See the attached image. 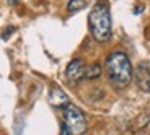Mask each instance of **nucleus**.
Here are the masks:
<instances>
[{
  "instance_id": "1",
  "label": "nucleus",
  "mask_w": 150,
  "mask_h": 135,
  "mask_svg": "<svg viewBox=\"0 0 150 135\" xmlns=\"http://www.w3.org/2000/svg\"><path fill=\"white\" fill-rule=\"evenodd\" d=\"M106 73H108V78L112 83V86L122 90L129 86L134 77V68H132L129 57L124 52H112L106 59Z\"/></svg>"
},
{
  "instance_id": "2",
  "label": "nucleus",
  "mask_w": 150,
  "mask_h": 135,
  "mask_svg": "<svg viewBox=\"0 0 150 135\" xmlns=\"http://www.w3.org/2000/svg\"><path fill=\"white\" fill-rule=\"evenodd\" d=\"M91 36L98 42H106L111 36V13L105 4H98L88 15Z\"/></svg>"
},
{
  "instance_id": "3",
  "label": "nucleus",
  "mask_w": 150,
  "mask_h": 135,
  "mask_svg": "<svg viewBox=\"0 0 150 135\" xmlns=\"http://www.w3.org/2000/svg\"><path fill=\"white\" fill-rule=\"evenodd\" d=\"M85 130H86L85 114L77 106L67 103L64 106V125H62V132L64 134L79 135V134H83Z\"/></svg>"
},
{
  "instance_id": "4",
  "label": "nucleus",
  "mask_w": 150,
  "mask_h": 135,
  "mask_svg": "<svg viewBox=\"0 0 150 135\" xmlns=\"http://www.w3.org/2000/svg\"><path fill=\"white\" fill-rule=\"evenodd\" d=\"M134 78L137 86L145 93H150V65L149 64H139L134 72Z\"/></svg>"
},
{
  "instance_id": "5",
  "label": "nucleus",
  "mask_w": 150,
  "mask_h": 135,
  "mask_svg": "<svg viewBox=\"0 0 150 135\" xmlns=\"http://www.w3.org/2000/svg\"><path fill=\"white\" fill-rule=\"evenodd\" d=\"M85 65H83V60L80 59H74L70 64L67 65V70H65V77H67L69 82L77 83L85 77Z\"/></svg>"
},
{
  "instance_id": "6",
  "label": "nucleus",
  "mask_w": 150,
  "mask_h": 135,
  "mask_svg": "<svg viewBox=\"0 0 150 135\" xmlns=\"http://www.w3.org/2000/svg\"><path fill=\"white\" fill-rule=\"evenodd\" d=\"M49 103L52 106H56V108H64L69 103V98L60 88H52L49 91Z\"/></svg>"
},
{
  "instance_id": "7",
  "label": "nucleus",
  "mask_w": 150,
  "mask_h": 135,
  "mask_svg": "<svg viewBox=\"0 0 150 135\" xmlns=\"http://www.w3.org/2000/svg\"><path fill=\"white\" fill-rule=\"evenodd\" d=\"M100 75H101V67H100L98 64H93L88 68H85V78L93 80V78H98Z\"/></svg>"
},
{
  "instance_id": "8",
  "label": "nucleus",
  "mask_w": 150,
  "mask_h": 135,
  "mask_svg": "<svg viewBox=\"0 0 150 135\" xmlns=\"http://www.w3.org/2000/svg\"><path fill=\"white\" fill-rule=\"evenodd\" d=\"M83 7H85V0H69V4H67V10L70 13L82 10Z\"/></svg>"
},
{
  "instance_id": "9",
  "label": "nucleus",
  "mask_w": 150,
  "mask_h": 135,
  "mask_svg": "<svg viewBox=\"0 0 150 135\" xmlns=\"http://www.w3.org/2000/svg\"><path fill=\"white\" fill-rule=\"evenodd\" d=\"M5 2H8V4H11V5H13L15 2H18V0H5Z\"/></svg>"
}]
</instances>
